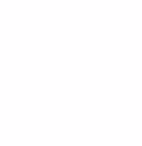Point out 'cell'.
Wrapping results in <instances>:
<instances>
[]
</instances>
